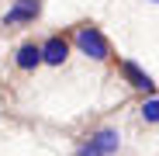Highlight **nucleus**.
I'll use <instances>...</instances> for the list:
<instances>
[{"label":"nucleus","instance_id":"1","mask_svg":"<svg viewBox=\"0 0 159 156\" xmlns=\"http://www.w3.org/2000/svg\"><path fill=\"white\" fill-rule=\"evenodd\" d=\"M76 45H80V52L90 56L93 63L111 59V45H107V38H104V31L97 28V24H83V28H76Z\"/></svg>","mask_w":159,"mask_h":156},{"label":"nucleus","instance_id":"2","mask_svg":"<svg viewBox=\"0 0 159 156\" xmlns=\"http://www.w3.org/2000/svg\"><path fill=\"white\" fill-rule=\"evenodd\" d=\"M42 14V0H14V7L4 14V24H31Z\"/></svg>","mask_w":159,"mask_h":156},{"label":"nucleus","instance_id":"3","mask_svg":"<svg viewBox=\"0 0 159 156\" xmlns=\"http://www.w3.org/2000/svg\"><path fill=\"white\" fill-rule=\"evenodd\" d=\"M42 49V63H48V66H62L66 63V56H69V42L62 38V35H52L45 45H38Z\"/></svg>","mask_w":159,"mask_h":156},{"label":"nucleus","instance_id":"4","mask_svg":"<svg viewBox=\"0 0 159 156\" xmlns=\"http://www.w3.org/2000/svg\"><path fill=\"white\" fill-rule=\"evenodd\" d=\"M87 142H90L100 156H114L118 146H121V135H118V128H100V132H93Z\"/></svg>","mask_w":159,"mask_h":156},{"label":"nucleus","instance_id":"5","mask_svg":"<svg viewBox=\"0 0 159 156\" xmlns=\"http://www.w3.org/2000/svg\"><path fill=\"white\" fill-rule=\"evenodd\" d=\"M121 73H125V80H128L131 87H139V90H149V94L156 90V83H152V76H149V73H145V69H142L139 63H131V59H125V63H121Z\"/></svg>","mask_w":159,"mask_h":156},{"label":"nucleus","instance_id":"6","mask_svg":"<svg viewBox=\"0 0 159 156\" xmlns=\"http://www.w3.org/2000/svg\"><path fill=\"white\" fill-rule=\"evenodd\" d=\"M17 69H35L38 63H42V49L35 45V42H24L21 49H17Z\"/></svg>","mask_w":159,"mask_h":156},{"label":"nucleus","instance_id":"7","mask_svg":"<svg viewBox=\"0 0 159 156\" xmlns=\"http://www.w3.org/2000/svg\"><path fill=\"white\" fill-rule=\"evenodd\" d=\"M142 118H145L149 125H156V121H159V101H156V97H149V101L142 104Z\"/></svg>","mask_w":159,"mask_h":156},{"label":"nucleus","instance_id":"8","mask_svg":"<svg viewBox=\"0 0 159 156\" xmlns=\"http://www.w3.org/2000/svg\"><path fill=\"white\" fill-rule=\"evenodd\" d=\"M149 4H156V0H149Z\"/></svg>","mask_w":159,"mask_h":156}]
</instances>
